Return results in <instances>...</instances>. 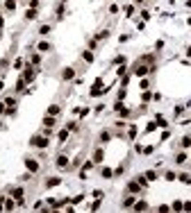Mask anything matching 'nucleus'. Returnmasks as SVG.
<instances>
[{
	"mask_svg": "<svg viewBox=\"0 0 191 213\" xmlns=\"http://www.w3.org/2000/svg\"><path fill=\"white\" fill-rule=\"evenodd\" d=\"M32 145L34 148H48V136H32Z\"/></svg>",
	"mask_w": 191,
	"mask_h": 213,
	"instance_id": "nucleus-1",
	"label": "nucleus"
},
{
	"mask_svg": "<svg viewBox=\"0 0 191 213\" xmlns=\"http://www.w3.org/2000/svg\"><path fill=\"white\" fill-rule=\"evenodd\" d=\"M25 166H28V170H30V172H36V170H39V161H36V159H28V161H25Z\"/></svg>",
	"mask_w": 191,
	"mask_h": 213,
	"instance_id": "nucleus-2",
	"label": "nucleus"
},
{
	"mask_svg": "<svg viewBox=\"0 0 191 213\" xmlns=\"http://www.w3.org/2000/svg\"><path fill=\"white\" fill-rule=\"evenodd\" d=\"M34 75H36V73H34V68H32V66H28V68H25V73H23V79H25V82H32V79H34Z\"/></svg>",
	"mask_w": 191,
	"mask_h": 213,
	"instance_id": "nucleus-3",
	"label": "nucleus"
},
{
	"mask_svg": "<svg viewBox=\"0 0 191 213\" xmlns=\"http://www.w3.org/2000/svg\"><path fill=\"white\" fill-rule=\"evenodd\" d=\"M141 188H143V186H141V184L137 182V179H134V182H130V184H127V190H130V193H139Z\"/></svg>",
	"mask_w": 191,
	"mask_h": 213,
	"instance_id": "nucleus-4",
	"label": "nucleus"
},
{
	"mask_svg": "<svg viewBox=\"0 0 191 213\" xmlns=\"http://www.w3.org/2000/svg\"><path fill=\"white\" fill-rule=\"evenodd\" d=\"M57 168H59V170H64V168H68V156H57Z\"/></svg>",
	"mask_w": 191,
	"mask_h": 213,
	"instance_id": "nucleus-5",
	"label": "nucleus"
},
{
	"mask_svg": "<svg viewBox=\"0 0 191 213\" xmlns=\"http://www.w3.org/2000/svg\"><path fill=\"white\" fill-rule=\"evenodd\" d=\"M59 184H62L59 177H48V179H46V186H50V188H52V186H59Z\"/></svg>",
	"mask_w": 191,
	"mask_h": 213,
	"instance_id": "nucleus-6",
	"label": "nucleus"
},
{
	"mask_svg": "<svg viewBox=\"0 0 191 213\" xmlns=\"http://www.w3.org/2000/svg\"><path fill=\"white\" fill-rule=\"evenodd\" d=\"M146 73H148V68H146V66H139V63H137V68H134V75H137V77H143Z\"/></svg>",
	"mask_w": 191,
	"mask_h": 213,
	"instance_id": "nucleus-7",
	"label": "nucleus"
},
{
	"mask_svg": "<svg viewBox=\"0 0 191 213\" xmlns=\"http://www.w3.org/2000/svg\"><path fill=\"white\" fill-rule=\"evenodd\" d=\"M62 77H64V79H73V77H75V70H73V68H64Z\"/></svg>",
	"mask_w": 191,
	"mask_h": 213,
	"instance_id": "nucleus-8",
	"label": "nucleus"
},
{
	"mask_svg": "<svg viewBox=\"0 0 191 213\" xmlns=\"http://www.w3.org/2000/svg\"><path fill=\"white\" fill-rule=\"evenodd\" d=\"M14 197L18 200V204H23V188H14Z\"/></svg>",
	"mask_w": 191,
	"mask_h": 213,
	"instance_id": "nucleus-9",
	"label": "nucleus"
},
{
	"mask_svg": "<svg viewBox=\"0 0 191 213\" xmlns=\"http://www.w3.org/2000/svg\"><path fill=\"white\" fill-rule=\"evenodd\" d=\"M43 125H46V127H55V116H46V118H43Z\"/></svg>",
	"mask_w": 191,
	"mask_h": 213,
	"instance_id": "nucleus-10",
	"label": "nucleus"
},
{
	"mask_svg": "<svg viewBox=\"0 0 191 213\" xmlns=\"http://www.w3.org/2000/svg\"><path fill=\"white\" fill-rule=\"evenodd\" d=\"M102 159H105V152H102V150H95V154H93V161H95V163H100Z\"/></svg>",
	"mask_w": 191,
	"mask_h": 213,
	"instance_id": "nucleus-11",
	"label": "nucleus"
},
{
	"mask_svg": "<svg viewBox=\"0 0 191 213\" xmlns=\"http://www.w3.org/2000/svg\"><path fill=\"white\" fill-rule=\"evenodd\" d=\"M134 200H137V197H125V200H123V206H125V209L134 206Z\"/></svg>",
	"mask_w": 191,
	"mask_h": 213,
	"instance_id": "nucleus-12",
	"label": "nucleus"
},
{
	"mask_svg": "<svg viewBox=\"0 0 191 213\" xmlns=\"http://www.w3.org/2000/svg\"><path fill=\"white\" fill-rule=\"evenodd\" d=\"M48 114H50V116H57V114H59V107H57V104H50V107H48Z\"/></svg>",
	"mask_w": 191,
	"mask_h": 213,
	"instance_id": "nucleus-13",
	"label": "nucleus"
},
{
	"mask_svg": "<svg viewBox=\"0 0 191 213\" xmlns=\"http://www.w3.org/2000/svg\"><path fill=\"white\" fill-rule=\"evenodd\" d=\"M143 177H146V179H150V182H155V179H157V172H155V170H148Z\"/></svg>",
	"mask_w": 191,
	"mask_h": 213,
	"instance_id": "nucleus-14",
	"label": "nucleus"
},
{
	"mask_svg": "<svg viewBox=\"0 0 191 213\" xmlns=\"http://www.w3.org/2000/svg\"><path fill=\"white\" fill-rule=\"evenodd\" d=\"M134 209H137V211H146L148 204H146V202H134Z\"/></svg>",
	"mask_w": 191,
	"mask_h": 213,
	"instance_id": "nucleus-15",
	"label": "nucleus"
},
{
	"mask_svg": "<svg viewBox=\"0 0 191 213\" xmlns=\"http://www.w3.org/2000/svg\"><path fill=\"white\" fill-rule=\"evenodd\" d=\"M68 132H71V129H68V127H66V129H62V132H59V141H66V138H68Z\"/></svg>",
	"mask_w": 191,
	"mask_h": 213,
	"instance_id": "nucleus-16",
	"label": "nucleus"
},
{
	"mask_svg": "<svg viewBox=\"0 0 191 213\" xmlns=\"http://www.w3.org/2000/svg\"><path fill=\"white\" fill-rule=\"evenodd\" d=\"M39 50H41V52L50 50V43H48V41H41V43H39Z\"/></svg>",
	"mask_w": 191,
	"mask_h": 213,
	"instance_id": "nucleus-17",
	"label": "nucleus"
},
{
	"mask_svg": "<svg viewBox=\"0 0 191 213\" xmlns=\"http://www.w3.org/2000/svg\"><path fill=\"white\" fill-rule=\"evenodd\" d=\"M25 18H28V21H34V18H36V11H34V9H28V14H25Z\"/></svg>",
	"mask_w": 191,
	"mask_h": 213,
	"instance_id": "nucleus-18",
	"label": "nucleus"
},
{
	"mask_svg": "<svg viewBox=\"0 0 191 213\" xmlns=\"http://www.w3.org/2000/svg\"><path fill=\"white\" fill-rule=\"evenodd\" d=\"M175 161H178V163H184V161H187V154H184V152H180L178 156H175Z\"/></svg>",
	"mask_w": 191,
	"mask_h": 213,
	"instance_id": "nucleus-19",
	"label": "nucleus"
},
{
	"mask_svg": "<svg viewBox=\"0 0 191 213\" xmlns=\"http://www.w3.org/2000/svg\"><path fill=\"white\" fill-rule=\"evenodd\" d=\"M5 7H7V9H11V11H14V9H16V2H14V0H7V2H5Z\"/></svg>",
	"mask_w": 191,
	"mask_h": 213,
	"instance_id": "nucleus-20",
	"label": "nucleus"
},
{
	"mask_svg": "<svg viewBox=\"0 0 191 213\" xmlns=\"http://www.w3.org/2000/svg\"><path fill=\"white\" fill-rule=\"evenodd\" d=\"M127 136H130V138H134V136H137V127H134V125H130V132H127Z\"/></svg>",
	"mask_w": 191,
	"mask_h": 213,
	"instance_id": "nucleus-21",
	"label": "nucleus"
},
{
	"mask_svg": "<svg viewBox=\"0 0 191 213\" xmlns=\"http://www.w3.org/2000/svg\"><path fill=\"white\" fill-rule=\"evenodd\" d=\"M100 172H102V177H107V179H109V177H112V170H109V168H107V166H105V168H102V170H100Z\"/></svg>",
	"mask_w": 191,
	"mask_h": 213,
	"instance_id": "nucleus-22",
	"label": "nucleus"
},
{
	"mask_svg": "<svg viewBox=\"0 0 191 213\" xmlns=\"http://www.w3.org/2000/svg\"><path fill=\"white\" fill-rule=\"evenodd\" d=\"M107 36H109V32H107V30H102L100 34H98V36H95V39H98V41H102V39H107Z\"/></svg>",
	"mask_w": 191,
	"mask_h": 213,
	"instance_id": "nucleus-23",
	"label": "nucleus"
},
{
	"mask_svg": "<svg viewBox=\"0 0 191 213\" xmlns=\"http://www.w3.org/2000/svg\"><path fill=\"white\" fill-rule=\"evenodd\" d=\"M23 89H25V79H21V82L16 84V91H18V93H23Z\"/></svg>",
	"mask_w": 191,
	"mask_h": 213,
	"instance_id": "nucleus-24",
	"label": "nucleus"
},
{
	"mask_svg": "<svg viewBox=\"0 0 191 213\" xmlns=\"http://www.w3.org/2000/svg\"><path fill=\"white\" fill-rule=\"evenodd\" d=\"M82 57H84V61H89V63H91V61H93V55H91V52H89V50H87V52H84V55H82Z\"/></svg>",
	"mask_w": 191,
	"mask_h": 213,
	"instance_id": "nucleus-25",
	"label": "nucleus"
},
{
	"mask_svg": "<svg viewBox=\"0 0 191 213\" xmlns=\"http://www.w3.org/2000/svg\"><path fill=\"white\" fill-rule=\"evenodd\" d=\"M182 148H191V138H189V136L182 138Z\"/></svg>",
	"mask_w": 191,
	"mask_h": 213,
	"instance_id": "nucleus-26",
	"label": "nucleus"
},
{
	"mask_svg": "<svg viewBox=\"0 0 191 213\" xmlns=\"http://www.w3.org/2000/svg\"><path fill=\"white\" fill-rule=\"evenodd\" d=\"M180 182L182 184H191V177L189 175H180Z\"/></svg>",
	"mask_w": 191,
	"mask_h": 213,
	"instance_id": "nucleus-27",
	"label": "nucleus"
},
{
	"mask_svg": "<svg viewBox=\"0 0 191 213\" xmlns=\"http://www.w3.org/2000/svg\"><path fill=\"white\" fill-rule=\"evenodd\" d=\"M159 125V127H166V118H161V116H157V120H155Z\"/></svg>",
	"mask_w": 191,
	"mask_h": 213,
	"instance_id": "nucleus-28",
	"label": "nucleus"
},
{
	"mask_svg": "<svg viewBox=\"0 0 191 213\" xmlns=\"http://www.w3.org/2000/svg\"><path fill=\"white\" fill-rule=\"evenodd\" d=\"M171 209H173V211H180V209H182V202H173V206H171Z\"/></svg>",
	"mask_w": 191,
	"mask_h": 213,
	"instance_id": "nucleus-29",
	"label": "nucleus"
},
{
	"mask_svg": "<svg viewBox=\"0 0 191 213\" xmlns=\"http://www.w3.org/2000/svg\"><path fill=\"white\" fill-rule=\"evenodd\" d=\"M5 209H9V211H11V209H14V202H11V200H7V202H5Z\"/></svg>",
	"mask_w": 191,
	"mask_h": 213,
	"instance_id": "nucleus-30",
	"label": "nucleus"
},
{
	"mask_svg": "<svg viewBox=\"0 0 191 213\" xmlns=\"http://www.w3.org/2000/svg\"><path fill=\"white\" fill-rule=\"evenodd\" d=\"M39 32H41V34H48V32H50V25H43V27H41Z\"/></svg>",
	"mask_w": 191,
	"mask_h": 213,
	"instance_id": "nucleus-31",
	"label": "nucleus"
},
{
	"mask_svg": "<svg viewBox=\"0 0 191 213\" xmlns=\"http://www.w3.org/2000/svg\"><path fill=\"white\" fill-rule=\"evenodd\" d=\"M182 209H187V211H191V202H187V204H182Z\"/></svg>",
	"mask_w": 191,
	"mask_h": 213,
	"instance_id": "nucleus-32",
	"label": "nucleus"
},
{
	"mask_svg": "<svg viewBox=\"0 0 191 213\" xmlns=\"http://www.w3.org/2000/svg\"><path fill=\"white\" fill-rule=\"evenodd\" d=\"M5 107H7V104H0V114H5V111H7Z\"/></svg>",
	"mask_w": 191,
	"mask_h": 213,
	"instance_id": "nucleus-33",
	"label": "nucleus"
},
{
	"mask_svg": "<svg viewBox=\"0 0 191 213\" xmlns=\"http://www.w3.org/2000/svg\"><path fill=\"white\" fill-rule=\"evenodd\" d=\"M187 57H191V45H189V50H187Z\"/></svg>",
	"mask_w": 191,
	"mask_h": 213,
	"instance_id": "nucleus-34",
	"label": "nucleus"
},
{
	"mask_svg": "<svg viewBox=\"0 0 191 213\" xmlns=\"http://www.w3.org/2000/svg\"><path fill=\"white\" fill-rule=\"evenodd\" d=\"M134 2H137V5H141V2H143V0H134Z\"/></svg>",
	"mask_w": 191,
	"mask_h": 213,
	"instance_id": "nucleus-35",
	"label": "nucleus"
},
{
	"mask_svg": "<svg viewBox=\"0 0 191 213\" xmlns=\"http://www.w3.org/2000/svg\"><path fill=\"white\" fill-rule=\"evenodd\" d=\"M0 129H2V122H0Z\"/></svg>",
	"mask_w": 191,
	"mask_h": 213,
	"instance_id": "nucleus-36",
	"label": "nucleus"
}]
</instances>
